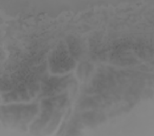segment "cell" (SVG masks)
Instances as JSON below:
<instances>
[{"label": "cell", "mask_w": 154, "mask_h": 136, "mask_svg": "<svg viewBox=\"0 0 154 136\" xmlns=\"http://www.w3.org/2000/svg\"><path fill=\"white\" fill-rule=\"evenodd\" d=\"M34 89L32 88L20 87L3 96L5 102H20L28 100L32 97Z\"/></svg>", "instance_id": "5"}, {"label": "cell", "mask_w": 154, "mask_h": 136, "mask_svg": "<svg viewBox=\"0 0 154 136\" xmlns=\"http://www.w3.org/2000/svg\"><path fill=\"white\" fill-rule=\"evenodd\" d=\"M1 119L12 126H23L31 122L38 112L36 104H18L1 107Z\"/></svg>", "instance_id": "1"}, {"label": "cell", "mask_w": 154, "mask_h": 136, "mask_svg": "<svg viewBox=\"0 0 154 136\" xmlns=\"http://www.w3.org/2000/svg\"><path fill=\"white\" fill-rule=\"evenodd\" d=\"M92 70L93 67L91 65L87 63H82L79 66L77 74L81 79L85 80L89 77Z\"/></svg>", "instance_id": "7"}, {"label": "cell", "mask_w": 154, "mask_h": 136, "mask_svg": "<svg viewBox=\"0 0 154 136\" xmlns=\"http://www.w3.org/2000/svg\"><path fill=\"white\" fill-rule=\"evenodd\" d=\"M101 118H102V116H100L99 113H87L83 116L85 122L88 123L90 124L99 122V120H100Z\"/></svg>", "instance_id": "8"}, {"label": "cell", "mask_w": 154, "mask_h": 136, "mask_svg": "<svg viewBox=\"0 0 154 136\" xmlns=\"http://www.w3.org/2000/svg\"><path fill=\"white\" fill-rule=\"evenodd\" d=\"M107 103L108 100L104 97H87L81 102V106L84 108H95L103 107Z\"/></svg>", "instance_id": "6"}, {"label": "cell", "mask_w": 154, "mask_h": 136, "mask_svg": "<svg viewBox=\"0 0 154 136\" xmlns=\"http://www.w3.org/2000/svg\"><path fill=\"white\" fill-rule=\"evenodd\" d=\"M65 45H60L52 52L49 58V64L52 72L63 73L69 71L75 66V62Z\"/></svg>", "instance_id": "2"}, {"label": "cell", "mask_w": 154, "mask_h": 136, "mask_svg": "<svg viewBox=\"0 0 154 136\" xmlns=\"http://www.w3.org/2000/svg\"><path fill=\"white\" fill-rule=\"evenodd\" d=\"M67 100L68 96L66 94L44 99L42 102V113L51 118L53 113L57 112L65 106Z\"/></svg>", "instance_id": "3"}, {"label": "cell", "mask_w": 154, "mask_h": 136, "mask_svg": "<svg viewBox=\"0 0 154 136\" xmlns=\"http://www.w3.org/2000/svg\"><path fill=\"white\" fill-rule=\"evenodd\" d=\"M68 77L61 79H52L43 85V93L45 95H53L62 91L68 84Z\"/></svg>", "instance_id": "4"}]
</instances>
